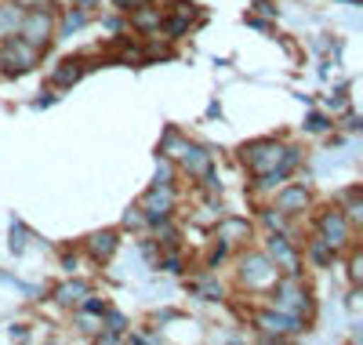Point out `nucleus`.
<instances>
[{
    "mask_svg": "<svg viewBox=\"0 0 363 345\" xmlns=\"http://www.w3.org/2000/svg\"><path fill=\"white\" fill-rule=\"evenodd\" d=\"M280 156H284V149H280L277 142H255V146L244 149V164H247L251 171L265 175V171H272V168L280 164Z\"/></svg>",
    "mask_w": 363,
    "mask_h": 345,
    "instance_id": "obj_1",
    "label": "nucleus"
},
{
    "mask_svg": "<svg viewBox=\"0 0 363 345\" xmlns=\"http://www.w3.org/2000/svg\"><path fill=\"white\" fill-rule=\"evenodd\" d=\"M131 22H135L138 29H153V26H160V15H157V11H149V8H145V11H138V15H135Z\"/></svg>",
    "mask_w": 363,
    "mask_h": 345,
    "instance_id": "obj_17",
    "label": "nucleus"
},
{
    "mask_svg": "<svg viewBox=\"0 0 363 345\" xmlns=\"http://www.w3.org/2000/svg\"><path fill=\"white\" fill-rule=\"evenodd\" d=\"M48 33H51V15L48 11H29L26 15V26H22V40L33 44V48H44L48 44Z\"/></svg>",
    "mask_w": 363,
    "mask_h": 345,
    "instance_id": "obj_2",
    "label": "nucleus"
},
{
    "mask_svg": "<svg viewBox=\"0 0 363 345\" xmlns=\"http://www.w3.org/2000/svg\"><path fill=\"white\" fill-rule=\"evenodd\" d=\"M87 312H106V305H102L99 298H91V295H87Z\"/></svg>",
    "mask_w": 363,
    "mask_h": 345,
    "instance_id": "obj_22",
    "label": "nucleus"
},
{
    "mask_svg": "<svg viewBox=\"0 0 363 345\" xmlns=\"http://www.w3.org/2000/svg\"><path fill=\"white\" fill-rule=\"evenodd\" d=\"M269 255L277 258V262H284V265L294 273V251L284 243V236H272V243H269Z\"/></svg>",
    "mask_w": 363,
    "mask_h": 345,
    "instance_id": "obj_12",
    "label": "nucleus"
},
{
    "mask_svg": "<svg viewBox=\"0 0 363 345\" xmlns=\"http://www.w3.org/2000/svg\"><path fill=\"white\" fill-rule=\"evenodd\" d=\"M244 233H247V222H244V218H229V222L218 226V236H222L225 243H233L236 236H244Z\"/></svg>",
    "mask_w": 363,
    "mask_h": 345,
    "instance_id": "obj_13",
    "label": "nucleus"
},
{
    "mask_svg": "<svg viewBox=\"0 0 363 345\" xmlns=\"http://www.w3.org/2000/svg\"><path fill=\"white\" fill-rule=\"evenodd\" d=\"M330 124H327V116H320V113H313L309 116V131H327Z\"/></svg>",
    "mask_w": 363,
    "mask_h": 345,
    "instance_id": "obj_21",
    "label": "nucleus"
},
{
    "mask_svg": "<svg viewBox=\"0 0 363 345\" xmlns=\"http://www.w3.org/2000/svg\"><path fill=\"white\" fill-rule=\"evenodd\" d=\"M164 269H167V273H178V269H182V262H178V258H167V262H164Z\"/></svg>",
    "mask_w": 363,
    "mask_h": 345,
    "instance_id": "obj_24",
    "label": "nucleus"
},
{
    "mask_svg": "<svg viewBox=\"0 0 363 345\" xmlns=\"http://www.w3.org/2000/svg\"><path fill=\"white\" fill-rule=\"evenodd\" d=\"M91 255H95V258H109L113 255V251H116V233H95V236H91Z\"/></svg>",
    "mask_w": 363,
    "mask_h": 345,
    "instance_id": "obj_10",
    "label": "nucleus"
},
{
    "mask_svg": "<svg viewBox=\"0 0 363 345\" xmlns=\"http://www.w3.org/2000/svg\"><path fill=\"white\" fill-rule=\"evenodd\" d=\"M330 251H335V247H330V243H327L323 236H320V240H313V258H316L320 265H327L330 258H335V255H330Z\"/></svg>",
    "mask_w": 363,
    "mask_h": 345,
    "instance_id": "obj_16",
    "label": "nucleus"
},
{
    "mask_svg": "<svg viewBox=\"0 0 363 345\" xmlns=\"http://www.w3.org/2000/svg\"><path fill=\"white\" fill-rule=\"evenodd\" d=\"M186 29H189L186 15H182V18H171V22H167V33H171V37H178V33H186Z\"/></svg>",
    "mask_w": 363,
    "mask_h": 345,
    "instance_id": "obj_19",
    "label": "nucleus"
},
{
    "mask_svg": "<svg viewBox=\"0 0 363 345\" xmlns=\"http://www.w3.org/2000/svg\"><path fill=\"white\" fill-rule=\"evenodd\" d=\"M171 204H174V197H171V185H157V190L145 197V211H149V218H167Z\"/></svg>",
    "mask_w": 363,
    "mask_h": 345,
    "instance_id": "obj_8",
    "label": "nucleus"
},
{
    "mask_svg": "<svg viewBox=\"0 0 363 345\" xmlns=\"http://www.w3.org/2000/svg\"><path fill=\"white\" fill-rule=\"evenodd\" d=\"M265 222H269L272 229H280V226H284V218H280V214H265Z\"/></svg>",
    "mask_w": 363,
    "mask_h": 345,
    "instance_id": "obj_23",
    "label": "nucleus"
},
{
    "mask_svg": "<svg viewBox=\"0 0 363 345\" xmlns=\"http://www.w3.org/2000/svg\"><path fill=\"white\" fill-rule=\"evenodd\" d=\"M258 327L265 331V334H298L301 331V320L298 317H291V312H265V317H258Z\"/></svg>",
    "mask_w": 363,
    "mask_h": 345,
    "instance_id": "obj_4",
    "label": "nucleus"
},
{
    "mask_svg": "<svg viewBox=\"0 0 363 345\" xmlns=\"http://www.w3.org/2000/svg\"><path fill=\"white\" fill-rule=\"evenodd\" d=\"M178 156H182V164H186L189 175H203V171L211 168V153H203V149H196V146H186Z\"/></svg>",
    "mask_w": 363,
    "mask_h": 345,
    "instance_id": "obj_9",
    "label": "nucleus"
},
{
    "mask_svg": "<svg viewBox=\"0 0 363 345\" xmlns=\"http://www.w3.org/2000/svg\"><path fill=\"white\" fill-rule=\"evenodd\" d=\"M18 26H22V11H18V8H11V4L0 8V40H4V37H15Z\"/></svg>",
    "mask_w": 363,
    "mask_h": 345,
    "instance_id": "obj_11",
    "label": "nucleus"
},
{
    "mask_svg": "<svg viewBox=\"0 0 363 345\" xmlns=\"http://www.w3.org/2000/svg\"><path fill=\"white\" fill-rule=\"evenodd\" d=\"M320 233H323V240H327L330 247H342V243L349 240V222H345V214H342V211H327V214L320 218Z\"/></svg>",
    "mask_w": 363,
    "mask_h": 345,
    "instance_id": "obj_3",
    "label": "nucleus"
},
{
    "mask_svg": "<svg viewBox=\"0 0 363 345\" xmlns=\"http://www.w3.org/2000/svg\"><path fill=\"white\" fill-rule=\"evenodd\" d=\"M80 298H87V288H84V284H66V288H58V302H62V305L80 302Z\"/></svg>",
    "mask_w": 363,
    "mask_h": 345,
    "instance_id": "obj_15",
    "label": "nucleus"
},
{
    "mask_svg": "<svg viewBox=\"0 0 363 345\" xmlns=\"http://www.w3.org/2000/svg\"><path fill=\"white\" fill-rule=\"evenodd\" d=\"M277 309H280V312H291V317H294L298 309H309V298H306V291H301L294 280H287V284L277 288Z\"/></svg>",
    "mask_w": 363,
    "mask_h": 345,
    "instance_id": "obj_5",
    "label": "nucleus"
},
{
    "mask_svg": "<svg viewBox=\"0 0 363 345\" xmlns=\"http://www.w3.org/2000/svg\"><path fill=\"white\" fill-rule=\"evenodd\" d=\"M77 77H80V62H73V58L62 62V66L55 70V84H73Z\"/></svg>",
    "mask_w": 363,
    "mask_h": 345,
    "instance_id": "obj_14",
    "label": "nucleus"
},
{
    "mask_svg": "<svg viewBox=\"0 0 363 345\" xmlns=\"http://www.w3.org/2000/svg\"><path fill=\"white\" fill-rule=\"evenodd\" d=\"M244 280L247 284H269V280H277V269L269 265V258L251 255V258H244Z\"/></svg>",
    "mask_w": 363,
    "mask_h": 345,
    "instance_id": "obj_6",
    "label": "nucleus"
},
{
    "mask_svg": "<svg viewBox=\"0 0 363 345\" xmlns=\"http://www.w3.org/2000/svg\"><path fill=\"white\" fill-rule=\"evenodd\" d=\"M120 331H124V317H116V312H113V317H109V334H106V341L116 338Z\"/></svg>",
    "mask_w": 363,
    "mask_h": 345,
    "instance_id": "obj_20",
    "label": "nucleus"
},
{
    "mask_svg": "<svg viewBox=\"0 0 363 345\" xmlns=\"http://www.w3.org/2000/svg\"><path fill=\"white\" fill-rule=\"evenodd\" d=\"M84 22H87V15H84V11H73V15L66 18V26H62V33H73V29H80Z\"/></svg>",
    "mask_w": 363,
    "mask_h": 345,
    "instance_id": "obj_18",
    "label": "nucleus"
},
{
    "mask_svg": "<svg viewBox=\"0 0 363 345\" xmlns=\"http://www.w3.org/2000/svg\"><path fill=\"white\" fill-rule=\"evenodd\" d=\"M306 204H309V193H306V185H291V190H284V193L277 197V211H284V214L306 211Z\"/></svg>",
    "mask_w": 363,
    "mask_h": 345,
    "instance_id": "obj_7",
    "label": "nucleus"
}]
</instances>
